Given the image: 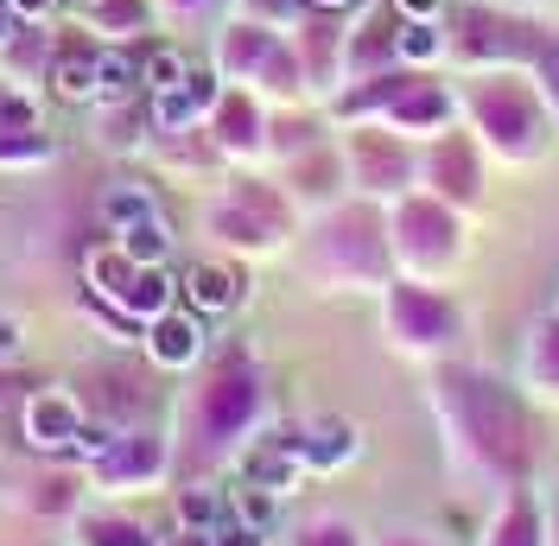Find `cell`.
I'll return each instance as SVG.
<instances>
[{"label": "cell", "mask_w": 559, "mask_h": 546, "mask_svg": "<svg viewBox=\"0 0 559 546\" xmlns=\"http://www.w3.org/2000/svg\"><path fill=\"white\" fill-rule=\"evenodd\" d=\"M90 546H146V527H134V521H90Z\"/></svg>", "instance_id": "33"}, {"label": "cell", "mask_w": 559, "mask_h": 546, "mask_svg": "<svg viewBox=\"0 0 559 546\" xmlns=\"http://www.w3.org/2000/svg\"><path fill=\"white\" fill-rule=\"evenodd\" d=\"M76 407H70L64 394H38L33 407H26V432H33L38 451H64V444H76Z\"/></svg>", "instance_id": "23"}, {"label": "cell", "mask_w": 559, "mask_h": 546, "mask_svg": "<svg viewBox=\"0 0 559 546\" xmlns=\"http://www.w3.org/2000/svg\"><path fill=\"white\" fill-rule=\"evenodd\" d=\"M58 96H70V103H83V96H96V58H58Z\"/></svg>", "instance_id": "29"}, {"label": "cell", "mask_w": 559, "mask_h": 546, "mask_svg": "<svg viewBox=\"0 0 559 546\" xmlns=\"http://www.w3.org/2000/svg\"><path fill=\"white\" fill-rule=\"evenodd\" d=\"M216 108V76L210 70H185L166 96H153V121L159 128H185V121H198Z\"/></svg>", "instance_id": "19"}, {"label": "cell", "mask_w": 559, "mask_h": 546, "mask_svg": "<svg viewBox=\"0 0 559 546\" xmlns=\"http://www.w3.org/2000/svg\"><path fill=\"white\" fill-rule=\"evenodd\" d=\"M51 0H13V13H45Z\"/></svg>", "instance_id": "46"}, {"label": "cell", "mask_w": 559, "mask_h": 546, "mask_svg": "<svg viewBox=\"0 0 559 546\" xmlns=\"http://www.w3.org/2000/svg\"><path fill=\"white\" fill-rule=\"evenodd\" d=\"M166 546H216V534H204V527H191V534H178V541H166Z\"/></svg>", "instance_id": "43"}, {"label": "cell", "mask_w": 559, "mask_h": 546, "mask_svg": "<svg viewBox=\"0 0 559 546\" xmlns=\"http://www.w3.org/2000/svg\"><path fill=\"white\" fill-rule=\"evenodd\" d=\"M159 464H166V444L153 432H128L103 451V483H146L159 477Z\"/></svg>", "instance_id": "20"}, {"label": "cell", "mask_w": 559, "mask_h": 546, "mask_svg": "<svg viewBox=\"0 0 559 546\" xmlns=\"http://www.w3.org/2000/svg\"><path fill=\"white\" fill-rule=\"evenodd\" d=\"M344 185H349V166H344L337 146H306V153H293V191H299V198L331 204Z\"/></svg>", "instance_id": "17"}, {"label": "cell", "mask_w": 559, "mask_h": 546, "mask_svg": "<svg viewBox=\"0 0 559 546\" xmlns=\"http://www.w3.org/2000/svg\"><path fill=\"white\" fill-rule=\"evenodd\" d=\"M401 58H394V26H356V33L344 38V70L362 83V76H376V70H394Z\"/></svg>", "instance_id": "24"}, {"label": "cell", "mask_w": 559, "mask_h": 546, "mask_svg": "<svg viewBox=\"0 0 559 546\" xmlns=\"http://www.w3.org/2000/svg\"><path fill=\"white\" fill-rule=\"evenodd\" d=\"M312 268L331 286H388L394 280V254H388V210L376 198L362 204H337L324 216L312 241Z\"/></svg>", "instance_id": "4"}, {"label": "cell", "mask_w": 559, "mask_h": 546, "mask_svg": "<svg viewBox=\"0 0 559 546\" xmlns=\"http://www.w3.org/2000/svg\"><path fill=\"white\" fill-rule=\"evenodd\" d=\"M90 286H96L115 311H128V318H159V311H173V273L140 268L121 248L90 254Z\"/></svg>", "instance_id": "11"}, {"label": "cell", "mask_w": 559, "mask_h": 546, "mask_svg": "<svg viewBox=\"0 0 559 546\" xmlns=\"http://www.w3.org/2000/svg\"><path fill=\"white\" fill-rule=\"evenodd\" d=\"M254 13H293V0H248Z\"/></svg>", "instance_id": "45"}, {"label": "cell", "mask_w": 559, "mask_h": 546, "mask_svg": "<svg viewBox=\"0 0 559 546\" xmlns=\"http://www.w3.org/2000/svg\"><path fill=\"white\" fill-rule=\"evenodd\" d=\"M522 394L559 407V311H547L522 337Z\"/></svg>", "instance_id": "16"}, {"label": "cell", "mask_w": 559, "mask_h": 546, "mask_svg": "<svg viewBox=\"0 0 559 546\" xmlns=\"http://www.w3.org/2000/svg\"><path fill=\"white\" fill-rule=\"evenodd\" d=\"M382 546H439V541H426V534H388Z\"/></svg>", "instance_id": "44"}, {"label": "cell", "mask_w": 559, "mask_h": 546, "mask_svg": "<svg viewBox=\"0 0 559 546\" xmlns=\"http://www.w3.org/2000/svg\"><path fill=\"white\" fill-rule=\"evenodd\" d=\"M223 70H229V76H242V83H261V90H280V96L306 90L293 45H286L280 33H267V26H248V20L223 33Z\"/></svg>", "instance_id": "12"}, {"label": "cell", "mask_w": 559, "mask_h": 546, "mask_svg": "<svg viewBox=\"0 0 559 546\" xmlns=\"http://www.w3.org/2000/svg\"><path fill=\"white\" fill-rule=\"evenodd\" d=\"M210 229L236 248H274L286 229H293V198L280 185H261V178H242L229 185V198L210 210Z\"/></svg>", "instance_id": "10"}, {"label": "cell", "mask_w": 559, "mask_h": 546, "mask_svg": "<svg viewBox=\"0 0 559 546\" xmlns=\"http://www.w3.org/2000/svg\"><path fill=\"white\" fill-rule=\"evenodd\" d=\"M0 38H7V7H0Z\"/></svg>", "instance_id": "50"}, {"label": "cell", "mask_w": 559, "mask_h": 546, "mask_svg": "<svg viewBox=\"0 0 559 546\" xmlns=\"http://www.w3.org/2000/svg\"><path fill=\"white\" fill-rule=\"evenodd\" d=\"M293 546H362V534L349 527L344 514H312L293 527Z\"/></svg>", "instance_id": "28"}, {"label": "cell", "mask_w": 559, "mask_h": 546, "mask_svg": "<svg viewBox=\"0 0 559 546\" xmlns=\"http://www.w3.org/2000/svg\"><path fill=\"white\" fill-rule=\"evenodd\" d=\"M108 20H115V26H128V20H140V7H134V0H108Z\"/></svg>", "instance_id": "42"}, {"label": "cell", "mask_w": 559, "mask_h": 546, "mask_svg": "<svg viewBox=\"0 0 559 546\" xmlns=\"http://www.w3.org/2000/svg\"><path fill=\"white\" fill-rule=\"evenodd\" d=\"M445 38L464 64H515V70H534L540 45H547V26L534 13H515V7H484V0H464L445 13Z\"/></svg>", "instance_id": "6"}, {"label": "cell", "mask_w": 559, "mask_h": 546, "mask_svg": "<svg viewBox=\"0 0 559 546\" xmlns=\"http://www.w3.org/2000/svg\"><path fill=\"white\" fill-rule=\"evenodd\" d=\"M173 7H178V13H191V7H204V0H173Z\"/></svg>", "instance_id": "49"}, {"label": "cell", "mask_w": 559, "mask_h": 546, "mask_svg": "<svg viewBox=\"0 0 559 546\" xmlns=\"http://www.w3.org/2000/svg\"><path fill=\"white\" fill-rule=\"evenodd\" d=\"M477 546H547V502H540V489H534V483L502 489Z\"/></svg>", "instance_id": "14"}, {"label": "cell", "mask_w": 559, "mask_h": 546, "mask_svg": "<svg viewBox=\"0 0 559 546\" xmlns=\"http://www.w3.org/2000/svg\"><path fill=\"white\" fill-rule=\"evenodd\" d=\"M51 146H45V134H33V128H13V134H0V159H45Z\"/></svg>", "instance_id": "36"}, {"label": "cell", "mask_w": 559, "mask_h": 546, "mask_svg": "<svg viewBox=\"0 0 559 546\" xmlns=\"http://www.w3.org/2000/svg\"><path fill=\"white\" fill-rule=\"evenodd\" d=\"M401 20H445V0H394Z\"/></svg>", "instance_id": "38"}, {"label": "cell", "mask_w": 559, "mask_h": 546, "mask_svg": "<svg viewBox=\"0 0 559 546\" xmlns=\"http://www.w3.org/2000/svg\"><path fill=\"white\" fill-rule=\"evenodd\" d=\"M178 76H185V58H178V51H153V58H146V90H153V96H166Z\"/></svg>", "instance_id": "34"}, {"label": "cell", "mask_w": 559, "mask_h": 546, "mask_svg": "<svg viewBox=\"0 0 559 546\" xmlns=\"http://www.w3.org/2000/svg\"><path fill=\"white\" fill-rule=\"evenodd\" d=\"M178 514H185V527H204V534H210V521H216V496L185 489V496H178Z\"/></svg>", "instance_id": "37"}, {"label": "cell", "mask_w": 559, "mask_h": 546, "mask_svg": "<svg viewBox=\"0 0 559 546\" xmlns=\"http://www.w3.org/2000/svg\"><path fill=\"white\" fill-rule=\"evenodd\" d=\"M344 166H349V185L362 191V198H376V204H394V198H407L419 185V153L407 134H394V128H349L344 140Z\"/></svg>", "instance_id": "7"}, {"label": "cell", "mask_w": 559, "mask_h": 546, "mask_svg": "<svg viewBox=\"0 0 559 546\" xmlns=\"http://www.w3.org/2000/svg\"><path fill=\"white\" fill-rule=\"evenodd\" d=\"M153 356H159L166 369L198 363V356H204V324H198L191 311H159V318H153Z\"/></svg>", "instance_id": "22"}, {"label": "cell", "mask_w": 559, "mask_h": 546, "mask_svg": "<svg viewBox=\"0 0 559 546\" xmlns=\"http://www.w3.org/2000/svg\"><path fill=\"white\" fill-rule=\"evenodd\" d=\"M457 108H464L477 146L496 153V159H509V166H534V159L554 146V108L540 96L534 70H515V64L471 70Z\"/></svg>", "instance_id": "2"}, {"label": "cell", "mask_w": 559, "mask_h": 546, "mask_svg": "<svg viewBox=\"0 0 559 546\" xmlns=\"http://www.w3.org/2000/svg\"><path fill=\"white\" fill-rule=\"evenodd\" d=\"M382 331L394 337L401 356L419 363H445L457 343H464V306H457L445 286H426V280H388L382 286Z\"/></svg>", "instance_id": "5"}, {"label": "cell", "mask_w": 559, "mask_h": 546, "mask_svg": "<svg viewBox=\"0 0 559 546\" xmlns=\"http://www.w3.org/2000/svg\"><path fill=\"white\" fill-rule=\"evenodd\" d=\"M547 546H559V483H554V496H547Z\"/></svg>", "instance_id": "41"}, {"label": "cell", "mask_w": 559, "mask_h": 546, "mask_svg": "<svg viewBox=\"0 0 559 546\" xmlns=\"http://www.w3.org/2000/svg\"><path fill=\"white\" fill-rule=\"evenodd\" d=\"M293 444V458L299 464H312V471H337L344 458H356V426H344V419H318L312 432H299Z\"/></svg>", "instance_id": "21"}, {"label": "cell", "mask_w": 559, "mask_h": 546, "mask_svg": "<svg viewBox=\"0 0 559 546\" xmlns=\"http://www.w3.org/2000/svg\"><path fill=\"white\" fill-rule=\"evenodd\" d=\"M166 248H173V236H166L153 216H140V223H128V229H121V254H128V261H140V268H159V261H166Z\"/></svg>", "instance_id": "27"}, {"label": "cell", "mask_w": 559, "mask_h": 546, "mask_svg": "<svg viewBox=\"0 0 559 546\" xmlns=\"http://www.w3.org/2000/svg\"><path fill=\"white\" fill-rule=\"evenodd\" d=\"M108 223H121V229H128V223H140V216H153V204H146V191H108Z\"/></svg>", "instance_id": "35"}, {"label": "cell", "mask_w": 559, "mask_h": 546, "mask_svg": "<svg viewBox=\"0 0 559 546\" xmlns=\"http://www.w3.org/2000/svg\"><path fill=\"white\" fill-rule=\"evenodd\" d=\"M185 286H191V306H198V311H229V306H236V286H242V280H236L229 268H191V280H185Z\"/></svg>", "instance_id": "26"}, {"label": "cell", "mask_w": 559, "mask_h": 546, "mask_svg": "<svg viewBox=\"0 0 559 546\" xmlns=\"http://www.w3.org/2000/svg\"><path fill=\"white\" fill-rule=\"evenodd\" d=\"M534 83H540V96H547V108H554V121H559V26H547V45L534 58Z\"/></svg>", "instance_id": "31"}, {"label": "cell", "mask_w": 559, "mask_h": 546, "mask_svg": "<svg viewBox=\"0 0 559 546\" xmlns=\"http://www.w3.org/2000/svg\"><path fill=\"white\" fill-rule=\"evenodd\" d=\"M254 419H261V376H254L248 363L216 369V376L198 388V401H191V432H198L204 451H229Z\"/></svg>", "instance_id": "8"}, {"label": "cell", "mask_w": 559, "mask_h": 546, "mask_svg": "<svg viewBox=\"0 0 559 546\" xmlns=\"http://www.w3.org/2000/svg\"><path fill=\"white\" fill-rule=\"evenodd\" d=\"M388 254L401 280H426V286H445L464 261V210H452L432 191H407L388 204Z\"/></svg>", "instance_id": "3"}, {"label": "cell", "mask_w": 559, "mask_h": 546, "mask_svg": "<svg viewBox=\"0 0 559 546\" xmlns=\"http://www.w3.org/2000/svg\"><path fill=\"white\" fill-rule=\"evenodd\" d=\"M13 343H20L13 337V324H0V356H13Z\"/></svg>", "instance_id": "48"}, {"label": "cell", "mask_w": 559, "mask_h": 546, "mask_svg": "<svg viewBox=\"0 0 559 546\" xmlns=\"http://www.w3.org/2000/svg\"><path fill=\"white\" fill-rule=\"evenodd\" d=\"M344 26L331 20V13H312V20H299V33L286 38L293 45V58H299V76L312 83V90H337V76H344Z\"/></svg>", "instance_id": "15"}, {"label": "cell", "mask_w": 559, "mask_h": 546, "mask_svg": "<svg viewBox=\"0 0 559 546\" xmlns=\"http://www.w3.org/2000/svg\"><path fill=\"white\" fill-rule=\"evenodd\" d=\"M134 58H121V51H103L96 58V96H128L134 90Z\"/></svg>", "instance_id": "30"}, {"label": "cell", "mask_w": 559, "mask_h": 546, "mask_svg": "<svg viewBox=\"0 0 559 546\" xmlns=\"http://www.w3.org/2000/svg\"><path fill=\"white\" fill-rule=\"evenodd\" d=\"M445 51H452L445 20H401V26H394V58H401V64L426 70V64H439Z\"/></svg>", "instance_id": "25"}, {"label": "cell", "mask_w": 559, "mask_h": 546, "mask_svg": "<svg viewBox=\"0 0 559 546\" xmlns=\"http://www.w3.org/2000/svg\"><path fill=\"white\" fill-rule=\"evenodd\" d=\"M210 134H216V146L223 153H254L261 146V108L248 103L242 90H229V96H216V108H210Z\"/></svg>", "instance_id": "18"}, {"label": "cell", "mask_w": 559, "mask_h": 546, "mask_svg": "<svg viewBox=\"0 0 559 546\" xmlns=\"http://www.w3.org/2000/svg\"><path fill=\"white\" fill-rule=\"evenodd\" d=\"M432 413L445 426L452 464L464 477L502 496L522 489L540 471V426L527 413V394L515 381L471 369V363H439L432 369Z\"/></svg>", "instance_id": "1"}, {"label": "cell", "mask_w": 559, "mask_h": 546, "mask_svg": "<svg viewBox=\"0 0 559 546\" xmlns=\"http://www.w3.org/2000/svg\"><path fill=\"white\" fill-rule=\"evenodd\" d=\"M419 191H432V198H445L452 210H477L484 204V146L477 134H464V128H439V134L419 146Z\"/></svg>", "instance_id": "9"}, {"label": "cell", "mask_w": 559, "mask_h": 546, "mask_svg": "<svg viewBox=\"0 0 559 546\" xmlns=\"http://www.w3.org/2000/svg\"><path fill=\"white\" fill-rule=\"evenodd\" d=\"M0 121H7V128H33V115H26V103H0Z\"/></svg>", "instance_id": "40"}, {"label": "cell", "mask_w": 559, "mask_h": 546, "mask_svg": "<svg viewBox=\"0 0 559 546\" xmlns=\"http://www.w3.org/2000/svg\"><path fill=\"white\" fill-rule=\"evenodd\" d=\"M216 546H261V527H229V534H216Z\"/></svg>", "instance_id": "39"}, {"label": "cell", "mask_w": 559, "mask_h": 546, "mask_svg": "<svg viewBox=\"0 0 559 546\" xmlns=\"http://www.w3.org/2000/svg\"><path fill=\"white\" fill-rule=\"evenodd\" d=\"M236 514H242V527H267L274 521V496L261 483H248V489H236Z\"/></svg>", "instance_id": "32"}, {"label": "cell", "mask_w": 559, "mask_h": 546, "mask_svg": "<svg viewBox=\"0 0 559 546\" xmlns=\"http://www.w3.org/2000/svg\"><path fill=\"white\" fill-rule=\"evenodd\" d=\"M306 7H318V13H337V7H356V0H306Z\"/></svg>", "instance_id": "47"}, {"label": "cell", "mask_w": 559, "mask_h": 546, "mask_svg": "<svg viewBox=\"0 0 559 546\" xmlns=\"http://www.w3.org/2000/svg\"><path fill=\"white\" fill-rule=\"evenodd\" d=\"M382 121L394 128V134H414V140H432L439 128H452L457 121V96L445 90V83H432L426 70H419L414 83L394 96V103L382 108Z\"/></svg>", "instance_id": "13"}]
</instances>
